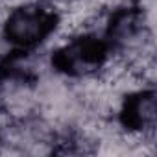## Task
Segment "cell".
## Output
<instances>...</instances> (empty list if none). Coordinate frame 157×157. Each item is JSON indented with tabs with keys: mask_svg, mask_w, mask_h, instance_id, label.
<instances>
[{
	"mask_svg": "<svg viewBox=\"0 0 157 157\" xmlns=\"http://www.w3.org/2000/svg\"><path fill=\"white\" fill-rule=\"evenodd\" d=\"M59 11L52 0L13 6L0 22V37L11 50H39L56 33Z\"/></svg>",
	"mask_w": 157,
	"mask_h": 157,
	"instance_id": "1",
	"label": "cell"
}]
</instances>
